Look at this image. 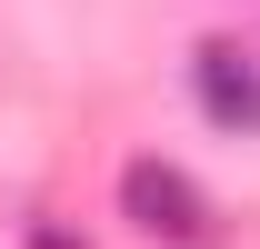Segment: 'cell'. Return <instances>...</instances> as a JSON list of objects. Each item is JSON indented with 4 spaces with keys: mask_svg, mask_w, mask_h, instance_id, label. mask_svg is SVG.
Instances as JSON below:
<instances>
[{
    "mask_svg": "<svg viewBox=\"0 0 260 249\" xmlns=\"http://www.w3.org/2000/svg\"><path fill=\"white\" fill-rule=\"evenodd\" d=\"M120 219L140 239H170V249H210L220 239V210H210V189L180 159H130L120 170Z\"/></svg>",
    "mask_w": 260,
    "mask_h": 249,
    "instance_id": "6da1fadb",
    "label": "cell"
},
{
    "mask_svg": "<svg viewBox=\"0 0 260 249\" xmlns=\"http://www.w3.org/2000/svg\"><path fill=\"white\" fill-rule=\"evenodd\" d=\"M30 249H80V239H70L60 219H40V229H30Z\"/></svg>",
    "mask_w": 260,
    "mask_h": 249,
    "instance_id": "3957f363",
    "label": "cell"
},
{
    "mask_svg": "<svg viewBox=\"0 0 260 249\" xmlns=\"http://www.w3.org/2000/svg\"><path fill=\"white\" fill-rule=\"evenodd\" d=\"M190 80H200V110H210L220 130H240V140L260 130V60H250V50H230V40H200Z\"/></svg>",
    "mask_w": 260,
    "mask_h": 249,
    "instance_id": "7a4b0ae2",
    "label": "cell"
}]
</instances>
